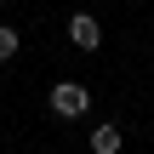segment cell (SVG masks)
<instances>
[{
	"instance_id": "cell-2",
	"label": "cell",
	"mask_w": 154,
	"mask_h": 154,
	"mask_svg": "<svg viewBox=\"0 0 154 154\" xmlns=\"http://www.w3.org/2000/svg\"><path fill=\"white\" fill-rule=\"evenodd\" d=\"M69 40H74L80 51H97V46H103V29H97V17H91V11H74V17H69Z\"/></svg>"
},
{
	"instance_id": "cell-4",
	"label": "cell",
	"mask_w": 154,
	"mask_h": 154,
	"mask_svg": "<svg viewBox=\"0 0 154 154\" xmlns=\"http://www.w3.org/2000/svg\"><path fill=\"white\" fill-rule=\"evenodd\" d=\"M17 46H23V40H17V29H11V23H0V63H11V57H17Z\"/></svg>"
},
{
	"instance_id": "cell-1",
	"label": "cell",
	"mask_w": 154,
	"mask_h": 154,
	"mask_svg": "<svg viewBox=\"0 0 154 154\" xmlns=\"http://www.w3.org/2000/svg\"><path fill=\"white\" fill-rule=\"evenodd\" d=\"M91 109V91L80 86V80H57L51 86V114H63V120H80Z\"/></svg>"
},
{
	"instance_id": "cell-3",
	"label": "cell",
	"mask_w": 154,
	"mask_h": 154,
	"mask_svg": "<svg viewBox=\"0 0 154 154\" xmlns=\"http://www.w3.org/2000/svg\"><path fill=\"white\" fill-rule=\"evenodd\" d=\"M91 149L97 154H120V126H97L91 131Z\"/></svg>"
}]
</instances>
